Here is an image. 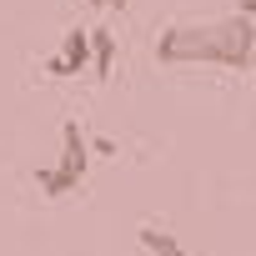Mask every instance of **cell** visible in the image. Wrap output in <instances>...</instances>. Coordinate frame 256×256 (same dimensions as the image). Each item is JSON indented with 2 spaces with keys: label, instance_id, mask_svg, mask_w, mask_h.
Here are the masks:
<instances>
[{
  "label": "cell",
  "instance_id": "cell-10",
  "mask_svg": "<svg viewBox=\"0 0 256 256\" xmlns=\"http://www.w3.org/2000/svg\"><path fill=\"white\" fill-rule=\"evenodd\" d=\"M90 6H100V0H90Z\"/></svg>",
  "mask_w": 256,
  "mask_h": 256
},
{
  "label": "cell",
  "instance_id": "cell-5",
  "mask_svg": "<svg viewBox=\"0 0 256 256\" xmlns=\"http://www.w3.org/2000/svg\"><path fill=\"white\" fill-rule=\"evenodd\" d=\"M90 66L100 80L110 76V66H116V36L110 30H90Z\"/></svg>",
  "mask_w": 256,
  "mask_h": 256
},
{
  "label": "cell",
  "instance_id": "cell-6",
  "mask_svg": "<svg viewBox=\"0 0 256 256\" xmlns=\"http://www.w3.org/2000/svg\"><path fill=\"white\" fill-rule=\"evenodd\" d=\"M96 156H116V141H106V136H96V141H86Z\"/></svg>",
  "mask_w": 256,
  "mask_h": 256
},
{
  "label": "cell",
  "instance_id": "cell-1",
  "mask_svg": "<svg viewBox=\"0 0 256 256\" xmlns=\"http://www.w3.org/2000/svg\"><path fill=\"white\" fill-rule=\"evenodd\" d=\"M251 50H256L251 16H221V20L171 26L156 40V60L161 66H226V70H246Z\"/></svg>",
  "mask_w": 256,
  "mask_h": 256
},
{
  "label": "cell",
  "instance_id": "cell-4",
  "mask_svg": "<svg viewBox=\"0 0 256 256\" xmlns=\"http://www.w3.org/2000/svg\"><path fill=\"white\" fill-rule=\"evenodd\" d=\"M136 236H141V246H146L151 256H186V246H181V241H176L166 226H156V221H146Z\"/></svg>",
  "mask_w": 256,
  "mask_h": 256
},
{
  "label": "cell",
  "instance_id": "cell-3",
  "mask_svg": "<svg viewBox=\"0 0 256 256\" xmlns=\"http://www.w3.org/2000/svg\"><path fill=\"white\" fill-rule=\"evenodd\" d=\"M90 66V30H66V40H60V50L46 60V76H80Z\"/></svg>",
  "mask_w": 256,
  "mask_h": 256
},
{
  "label": "cell",
  "instance_id": "cell-2",
  "mask_svg": "<svg viewBox=\"0 0 256 256\" xmlns=\"http://www.w3.org/2000/svg\"><path fill=\"white\" fill-rule=\"evenodd\" d=\"M86 166H90V146H86V136H80V126L66 120V126H60V161L46 166V171H36L40 196H70V191L86 181Z\"/></svg>",
  "mask_w": 256,
  "mask_h": 256
},
{
  "label": "cell",
  "instance_id": "cell-9",
  "mask_svg": "<svg viewBox=\"0 0 256 256\" xmlns=\"http://www.w3.org/2000/svg\"><path fill=\"white\" fill-rule=\"evenodd\" d=\"M246 66H251V70H256V50H251V60H246Z\"/></svg>",
  "mask_w": 256,
  "mask_h": 256
},
{
  "label": "cell",
  "instance_id": "cell-8",
  "mask_svg": "<svg viewBox=\"0 0 256 256\" xmlns=\"http://www.w3.org/2000/svg\"><path fill=\"white\" fill-rule=\"evenodd\" d=\"M100 6H106V10H126V6H131V0H100Z\"/></svg>",
  "mask_w": 256,
  "mask_h": 256
},
{
  "label": "cell",
  "instance_id": "cell-7",
  "mask_svg": "<svg viewBox=\"0 0 256 256\" xmlns=\"http://www.w3.org/2000/svg\"><path fill=\"white\" fill-rule=\"evenodd\" d=\"M236 16H256V0H236Z\"/></svg>",
  "mask_w": 256,
  "mask_h": 256
}]
</instances>
